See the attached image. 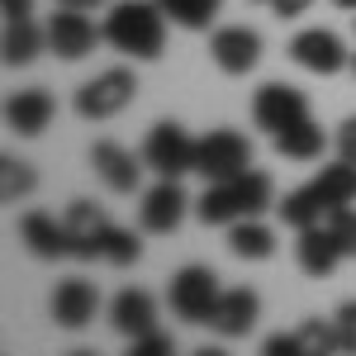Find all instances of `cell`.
Instances as JSON below:
<instances>
[{"instance_id":"7c38bea8","label":"cell","mask_w":356,"mask_h":356,"mask_svg":"<svg viewBox=\"0 0 356 356\" xmlns=\"http://www.w3.org/2000/svg\"><path fill=\"white\" fill-rule=\"evenodd\" d=\"M48 309H53V323L57 328H86L90 318H95V309H100V290L90 285V280H81V275H72V280H62L53 290V300H48Z\"/></svg>"},{"instance_id":"9c48e42d","label":"cell","mask_w":356,"mask_h":356,"mask_svg":"<svg viewBox=\"0 0 356 356\" xmlns=\"http://www.w3.org/2000/svg\"><path fill=\"white\" fill-rule=\"evenodd\" d=\"M209 57H214V67L228 72V76H247L261 62V33L247 29V24H228L209 38Z\"/></svg>"},{"instance_id":"603a6c76","label":"cell","mask_w":356,"mask_h":356,"mask_svg":"<svg viewBox=\"0 0 356 356\" xmlns=\"http://www.w3.org/2000/svg\"><path fill=\"white\" fill-rule=\"evenodd\" d=\"M43 43H48V29H38L33 19H5V62L10 67H29Z\"/></svg>"},{"instance_id":"8992f818","label":"cell","mask_w":356,"mask_h":356,"mask_svg":"<svg viewBox=\"0 0 356 356\" xmlns=\"http://www.w3.org/2000/svg\"><path fill=\"white\" fill-rule=\"evenodd\" d=\"M195 147H200V138H191L181 124H157L152 134H147V143H143V166H152L157 176H186V171H195Z\"/></svg>"},{"instance_id":"d6986e66","label":"cell","mask_w":356,"mask_h":356,"mask_svg":"<svg viewBox=\"0 0 356 356\" xmlns=\"http://www.w3.org/2000/svg\"><path fill=\"white\" fill-rule=\"evenodd\" d=\"M110 323H114V332H124L134 342V337L157 328V304H152L147 290H119L110 300Z\"/></svg>"},{"instance_id":"ba28073f","label":"cell","mask_w":356,"mask_h":356,"mask_svg":"<svg viewBox=\"0 0 356 356\" xmlns=\"http://www.w3.org/2000/svg\"><path fill=\"white\" fill-rule=\"evenodd\" d=\"M252 119H257V129L280 134V129L309 119V100H304V90H295V86L266 81L261 90H257V100H252Z\"/></svg>"},{"instance_id":"6da1fadb","label":"cell","mask_w":356,"mask_h":356,"mask_svg":"<svg viewBox=\"0 0 356 356\" xmlns=\"http://www.w3.org/2000/svg\"><path fill=\"white\" fill-rule=\"evenodd\" d=\"M105 43L119 48L124 57H162L166 48V10L157 0H119L105 19Z\"/></svg>"},{"instance_id":"484cf974","label":"cell","mask_w":356,"mask_h":356,"mask_svg":"<svg viewBox=\"0 0 356 356\" xmlns=\"http://www.w3.org/2000/svg\"><path fill=\"white\" fill-rule=\"evenodd\" d=\"M295 337H300V352L304 356L342 352V342H337V323H332V318H304L300 328H295Z\"/></svg>"},{"instance_id":"e0dca14e","label":"cell","mask_w":356,"mask_h":356,"mask_svg":"<svg viewBox=\"0 0 356 356\" xmlns=\"http://www.w3.org/2000/svg\"><path fill=\"white\" fill-rule=\"evenodd\" d=\"M53 95L48 90H19V95H10V105H5V124H10V134H19V138H38L48 124H53Z\"/></svg>"},{"instance_id":"5b68a950","label":"cell","mask_w":356,"mask_h":356,"mask_svg":"<svg viewBox=\"0 0 356 356\" xmlns=\"http://www.w3.org/2000/svg\"><path fill=\"white\" fill-rule=\"evenodd\" d=\"M134 95H138V76L129 67H110V72L90 76V81L76 90V114H81V119H110V114L129 110Z\"/></svg>"},{"instance_id":"4fadbf2b","label":"cell","mask_w":356,"mask_h":356,"mask_svg":"<svg viewBox=\"0 0 356 356\" xmlns=\"http://www.w3.org/2000/svg\"><path fill=\"white\" fill-rule=\"evenodd\" d=\"M19 243L38 257V261H57V257H72V233H67V219H53L43 209H33L19 219Z\"/></svg>"},{"instance_id":"3957f363","label":"cell","mask_w":356,"mask_h":356,"mask_svg":"<svg viewBox=\"0 0 356 356\" xmlns=\"http://www.w3.org/2000/svg\"><path fill=\"white\" fill-rule=\"evenodd\" d=\"M219 275L209 266H181L166 285V300H171V314L186 318V323H209L214 318V304H219Z\"/></svg>"},{"instance_id":"74e56055","label":"cell","mask_w":356,"mask_h":356,"mask_svg":"<svg viewBox=\"0 0 356 356\" xmlns=\"http://www.w3.org/2000/svg\"><path fill=\"white\" fill-rule=\"evenodd\" d=\"M157 5H162V10H166V15H171V10H176V0H157Z\"/></svg>"},{"instance_id":"cb8c5ba5","label":"cell","mask_w":356,"mask_h":356,"mask_svg":"<svg viewBox=\"0 0 356 356\" xmlns=\"http://www.w3.org/2000/svg\"><path fill=\"white\" fill-rule=\"evenodd\" d=\"M314 191L323 195V204H328V209H337V204H352V200H356V162L337 157L332 166H323V171L314 176Z\"/></svg>"},{"instance_id":"83f0119b","label":"cell","mask_w":356,"mask_h":356,"mask_svg":"<svg viewBox=\"0 0 356 356\" xmlns=\"http://www.w3.org/2000/svg\"><path fill=\"white\" fill-rule=\"evenodd\" d=\"M219 5H223V0H176V10H171L166 19H171V24H181V29H191V33H200V29L214 24Z\"/></svg>"},{"instance_id":"f546056e","label":"cell","mask_w":356,"mask_h":356,"mask_svg":"<svg viewBox=\"0 0 356 356\" xmlns=\"http://www.w3.org/2000/svg\"><path fill=\"white\" fill-rule=\"evenodd\" d=\"M337 342H342V352H356V300H347L337 309Z\"/></svg>"},{"instance_id":"d4e9b609","label":"cell","mask_w":356,"mask_h":356,"mask_svg":"<svg viewBox=\"0 0 356 356\" xmlns=\"http://www.w3.org/2000/svg\"><path fill=\"white\" fill-rule=\"evenodd\" d=\"M138 257H143V243H138L134 228L105 223V233H100V261H110V266H134Z\"/></svg>"},{"instance_id":"836d02e7","label":"cell","mask_w":356,"mask_h":356,"mask_svg":"<svg viewBox=\"0 0 356 356\" xmlns=\"http://www.w3.org/2000/svg\"><path fill=\"white\" fill-rule=\"evenodd\" d=\"M266 5H271L280 19H300V15L309 10V5H314V0H266Z\"/></svg>"},{"instance_id":"d590c367","label":"cell","mask_w":356,"mask_h":356,"mask_svg":"<svg viewBox=\"0 0 356 356\" xmlns=\"http://www.w3.org/2000/svg\"><path fill=\"white\" fill-rule=\"evenodd\" d=\"M57 5H72V10H95V5H105V0H57Z\"/></svg>"},{"instance_id":"d6a6232c","label":"cell","mask_w":356,"mask_h":356,"mask_svg":"<svg viewBox=\"0 0 356 356\" xmlns=\"http://www.w3.org/2000/svg\"><path fill=\"white\" fill-rule=\"evenodd\" d=\"M290 352H300V337L295 332H271L266 337V356H290Z\"/></svg>"},{"instance_id":"e575fe53","label":"cell","mask_w":356,"mask_h":356,"mask_svg":"<svg viewBox=\"0 0 356 356\" xmlns=\"http://www.w3.org/2000/svg\"><path fill=\"white\" fill-rule=\"evenodd\" d=\"M0 10H5V19H29L33 15V0H0Z\"/></svg>"},{"instance_id":"30bf717a","label":"cell","mask_w":356,"mask_h":356,"mask_svg":"<svg viewBox=\"0 0 356 356\" xmlns=\"http://www.w3.org/2000/svg\"><path fill=\"white\" fill-rule=\"evenodd\" d=\"M290 57L300 62L304 72H314V76H332V72H342L352 62L332 29H304V33H295L290 38Z\"/></svg>"},{"instance_id":"ac0fdd59","label":"cell","mask_w":356,"mask_h":356,"mask_svg":"<svg viewBox=\"0 0 356 356\" xmlns=\"http://www.w3.org/2000/svg\"><path fill=\"white\" fill-rule=\"evenodd\" d=\"M67 233H72V257H81V261H95L100 257V233H105V214H100V204H90V200H72L67 204Z\"/></svg>"},{"instance_id":"4316f807","label":"cell","mask_w":356,"mask_h":356,"mask_svg":"<svg viewBox=\"0 0 356 356\" xmlns=\"http://www.w3.org/2000/svg\"><path fill=\"white\" fill-rule=\"evenodd\" d=\"M33 186H38V176H33L29 162H19V157H5V162H0V195H5V204L33 195Z\"/></svg>"},{"instance_id":"9a60e30c","label":"cell","mask_w":356,"mask_h":356,"mask_svg":"<svg viewBox=\"0 0 356 356\" xmlns=\"http://www.w3.org/2000/svg\"><path fill=\"white\" fill-rule=\"evenodd\" d=\"M90 166H95V176L110 186L114 195H134L138 191V176H143V166L129 147H119V143H95L90 147Z\"/></svg>"},{"instance_id":"f35d334b","label":"cell","mask_w":356,"mask_h":356,"mask_svg":"<svg viewBox=\"0 0 356 356\" xmlns=\"http://www.w3.org/2000/svg\"><path fill=\"white\" fill-rule=\"evenodd\" d=\"M352 72H356V57H352Z\"/></svg>"},{"instance_id":"8fae6325","label":"cell","mask_w":356,"mask_h":356,"mask_svg":"<svg viewBox=\"0 0 356 356\" xmlns=\"http://www.w3.org/2000/svg\"><path fill=\"white\" fill-rule=\"evenodd\" d=\"M186 191H181V181L176 176H162L152 191L143 195V204H138V223H143V233H176L181 219H186Z\"/></svg>"},{"instance_id":"7a4b0ae2","label":"cell","mask_w":356,"mask_h":356,"mask_svg":"<svg viewBox=\"0 0 356 356\" xmlns=\"http://www.w3.org/2000/svg\"><path fill=\"white\" fill-rule=\"evenodd\" d=\"M271 204H275L271 176L266 171H243L233 181H209V191L200 195L195 214H200V223H238V219H257Z\"/></svg>"},{"instance_id":"44dd1931","label":"cell","mask_w":356,"mask_h":356,"mask_svg":"<svg viewBox=\"0 0 356 356\" xmlns=\"http://www.w3.org/2000/svg\"><path fill=\"white\" fill-rule=\"evenodd\" d=\"M271 143H275V152L290 157V162H314V157H323V129H318L314 119H300V124L271 134Z\"/></svg>"},{"instance_id":"ffe728a7","label":"cell","mask_w":356,"mask_h":356,"mask_svg":"<svg viewBox=\"0 0 356 356\" xmlns=\"http://www.w3.org/2000/svg\"><path fill=\"white\" fill-rule=\"evenodd\" d=\"M275 214H280V223H290L300 233V228H314V223L328 219V204H323V195L314 191V181H309L300 191H290L285 200H275Z\"/></svg>"},{"instance_id":"277c9868","label":"cell","mask_w":356,"mask_h":356,"mask_svg":"<svg viewBox=\"0 0 356 356\" xmlns=\"http://www.w3.org/2000/svg\"><path fill=\"white\" fill-rule=\"evenodd\" d=\"M195 171L204 181H233V176L252 171V143L238 129H214L195 147Z\"/></svg>"},{"instance_id":"f1b7e54d","label":"cell","mask_w":356,"mask_h":356,"mask_svg":"<svg viewBox=\"0 0 356 356\" xmlns=\"http://www.w3.org/2000/svg\"><path fill=\"white\" fill-rule=\"evenodd\" d=\"M328 233L337 238V247H342V257H356V209L352 204H337V209H328Z\"/></svg>"},{"instance_id":"52a82bcc","label":"cell","mask_w":356,"mask_h":356,"mask_svg":"<svg viewBox=\"0 0 356 356\" xmlns=\"http://www.w3.org/2000/svg\"><path fill=\"white\" fill-rule=\"evenodd\" d=\"M105 38V29H95L86 19V10H72L62 5L53 19H48V48H53L62 62H81L86 53H95V43Z\"/></svg>"},{"instance_id":"2e32d148","label":"cell","mask_w":356,"mask_h":356,"mask_svg":"<svg viewBox=\"0 0 356 356\" xmlns=\"http://www.w3.org/2000/svg\"><path fill=\"white\" fill-rule=\"evenodd\" d=\"M295 261H300L304 275H332L337 271V261H347L342 257V247L337 238L328 233V223H314V228H300V243H295Z\"/></svg>"},{"instance_id":"1f68e13d","label":"cell","mask_w":356,"mask_h":356,"mask_svg":"<svg viewBox=\"0 0 356 356\" xmlns=\"http://www.w3.org/2000/svg\"><path fill=\"white\" fill-rule=\"evenodd\" d=\"M337 157H347V162H356V114L337 129Z\"/></svg>"},{"instance_id":"5bb4252c","label":"cell","mask_w":356,"mask_h":356,"mask_svg":"<svg viewBox=\"0 0 356 356\" xmlns=\"http://www.w3.org/2000/svg\"><path fill=\"white\" fill-rule=\"evenodd\" d=\"M257 314H261V300H257V290H223L219 304H214V318H209V328L219 332V337H247V332L257 328Z\"/></svg>"},{"instance_id":"4dcf8cb0","label":"cell","mask_w":356,"mask_h":356,"mask_svg":"<svg viewBox=\"0 0 356 356\" xmlns=\"http://www.w3.org/2000/svg\"><path fill=\"white\" fill-rule=\"evenodd\" d=\"M134 356H171V337L166 332H143V337H134Z\"/></svg>"},{"instance_id":"7402d4cb","label":"cell","mask_w":356,"mask_h":356,"mask_svg":"<svg viewBox=\"0 0 356 356\" xmlns=\"http://www.w3.org/2000/svg\"><path fill=\"white\" fill-rule=\"evenodd\" d=\"M228 252L243 257V261H266L275 252V233L257 219H238V223H228Z\"/></svg>"},{"instance_id":"8d00e7d4","label":"cell","mask_w":356,"mask_h":356,"mask_svg":"<svg viewBox=\"0 0 356 356\" xmlns=\"http://www.w3.org/2000/svg\"><path fill=\"white\" fill-rule=\"evenodd\" d=\"M332 5H337V10H356V0H332Z\"/></svg>"}]
</instances>
